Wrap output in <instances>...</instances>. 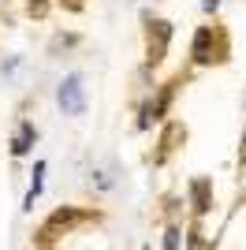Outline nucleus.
Segmentation results:
<instances>
[{"instance_id":"20e7f679","label":"nucleus","mask_w":246,"mask_h":250,"mask_svg":"<svg viewBox=\"0 0 246 250\" xmlns=\"http://www.w3.org/2000/svg\"><path fill=\"white\" fill-rule=\"evenodd\" d=\"M34 138H38L34 124H19V135H15V142H11V153H15V157H22L26 149L34 146Z\"/></svg>"},{"instance_id":"423d86ee","label":"nucleus","mask_w":246,"mask_h":250,"mask_svg":"<svg viewBox=\"0 0 246 250\" xmlns=\"http://www.w3.org/2000/svg\"><path fill=\"white\" fill-rule=\"evenodd\" d=\"M194 209H198V213L209 209V183H205V179H198V183H194Z\"/></svg>"},{"instance_id":"9b49d317","label":"nucleus","mask_w":246,"mask_h":250,"mask_svg":"<svg viewBox=\"0 0 246 250\" xmlns=\"http://www.w3.org/2000/svg\"><path fill=\"white\" fill-rule=\"evenodd\" d=\"M243 157H246V142H243Z\"/></svg>"},{"instance_id":"f257e3e1","label":"nucleus","mask_w":246,"mask_h":250,"mask_svg":"<svg viewBox=\"0 0 246 250\" xmlns=\"http://www.w3.org/2000/svg\"><path fill=\"white\" fill-rule=\"evenodd\" d=\"M56 101H60V108L67 116H82V112H86V94H82V79H79V75H67V79L60 83Z\"/></svg>"},{"instance_id":"0eeeda50","label":"nucleus","mask_w":246,"mask_h":250,"mask_svg":"<svg viewBox=\"0 0 246 250\" xmlns=\"http://www.w3.org/2000/svg\"><path fill=\"white\" fill-rule=\"evenodd\" d=\"M30 15H38V19L45 15V0H30Z\"/></svg>"},{"instance_id":"6e6552de","label":"nucleus","mask_w":246,"mask_h":250,"mask_svg":"<svg viewBox=\"0 0 246 250\" xmlns=\"http://www.w3.org/2000/svg\"><path fill=\"white\" fill-rule=\"evenodd\" d=\"M164 243H168V250H175V247H179V231H168V239H164Z\"/></svg>"},{"instance_id":"1a4fd4ad","label":"nucleus","mask_w":246,"mask_h":250,"mask_svg":"<svg viewBox=\"0 0 246 250\" xmlns=\"http://www.w3.org/2000/svg\"><path fill=\"white\" fill-rule=\"evenodd\" d=\"M60 4H63L67 11H82V0H60Z\"/></svg>"},{"instance_id":"9d476101","label":"nucleus","mask_w":246,"mask_h":250,"mask_svg":"<svg viewBox=\"0 0 246 250\" xmlns=\"http://www.w3.org/2000/svg\"><path fill=\"white\" fill-rule=\"evenodd\" d=\"M216 4H220V0H202V8H205V11H216Z\"/></svg>"},{"instance_id":"7ed1b4c3","label":"nucleus","mask_w":246,"mask_h":250,"mask_svg":"<svg viewBox=\"0 0 246 250\" xmlns=\"http://www.w3.org/2000/svg\"><path fill=\"white\" fill-rule=\"evenodd\" d=\"M213 38H216V30L213 26H202V30L194 34V49H190V56H194V63H213Z\"/></svg>"},{"instance_id":"39448f33","label":"nucleus","mask_w":246,"mask_h":250,"mask_svg":"<svg viewBox=\"0 0 246 250\" xmlns=\"http://www.w3.org/2000/svg\"><path fill=\"white\" fill-rule=\"evenodd\" d=\"M41 176H45V161L34 165V183H30V190H26V209H34V202H38V194H41Z\"/></svg>"},{"instance_id":"f03ea898","label":"nucleus","mask_w":246,"mask_h":250,"mask_svg":"<svg viewBox=\"0 0 246 250\" xmlns=\"http://www.w3.org/2000/svg\"><path fill=\"white\" fill-rule=\"evenodd\" d=\"M168 42H172V22H149V34H145V63H161L164 52H168Z\"/></svg>"}]
</instances>
